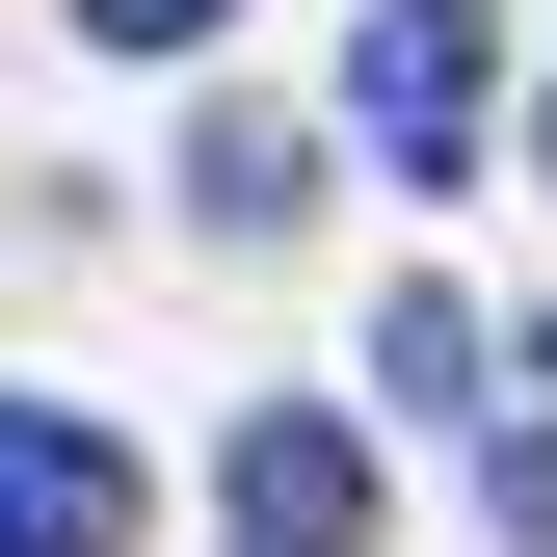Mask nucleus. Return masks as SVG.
Wrapping results in <instances>:
<instances>
[{
    "mask_svg": "<svg viewBox=\"0 0 557 557\" xmlns=\"http://www.w3.org/2000/svg\"><path fill=\"white\" fill-rule=\"evenodd\" d=\"M505 372H531V398H505V425H478V505H505V531L557 557V345H505Z\"/></svg>",
    "mask_w": 557,
    "mask_h": 557,
    "instance_id": "5",
    "label": "nucleus"
},
{
    "mask_svg": "<svg viewBox=\"0 0 557 557\" xmlns=\"http://www.w3.org/2000/svg\"><path fill=\"white\" fill-rule=\"evenodd\" d=\"M531 186H557V107H531Z\"/></svg>",
    "mask_w": 557,
    "mask_h": 557,
    "instance_id": "8",
    "label": "nucleus"
},
{
    "mask_svg": "<svg viewBox=\"0 0 557 557\" xmlns=\"http://www.w3.org/2000/svg\"><path fill=\"white\" fill-rule=\"evenodd\" d=\"M239 557H372V425H319V398H265V425L213 451Z\"/></svg>",
    "mask_w": 557,
    "mask_h": 557,
    "instance_id": "2",
    "label": "nucleus"
},
{
    "mask_svg": "<svg viewBox=\"0 0 557 557\" xmlns=\"http://www.w3.org/2000/svg\"><path fill=\"white\" fill-rule=\"evenodd\" d=\"M81 27H107V53H213L239 0H81Z\"/></svg>",
    "mask_w": 557,
    "mask_h": 557,
    "instance_id": "7",
    "label": "nucleus"
},
{
    "mask_svg": "<svg viewBox=\"0 0 557 557\" xmlns=\"http://www.w3.org/2000/svg\"><path fill=\"white\" fill-rule=\"evenodd\" d=\"M0 557H133V451L53 425V398H0Z\"/></svg>",
    "mask_w": 557,
    "mask_h": 557,
    "instance_id": "3",
    "label": "nucleus"
},
{
    "mask_svg": "<svg viewBox=\"0 0 557 557\" xmlns=\"http://www.w3.org/2000/svg\"><path fill=\"white\" fill-rule=\"evenodd\" d=\"M345 133H372L398 186H451L478 160V0H372V27H345Z\"/></svg>",
    "mask_w": 557,
    "mask_h": 557,
    "instance_id": "1",
    "label": "nucleus"
},
{
    "mask_svg": "<svg viewBox=\"0 0 557 557\" xmlns=\"http://www.w3.org/2000/svg\"><path fill=\"white\" fill-rule=\"evenodd\" d=\"M372 372H398V398H505V345H478L451 293H398V319H372Z\"/></svg>",
    "mask_w": 557,
    "mask_h": 557,
    "instance_id": "6",
    "label": "nucleus"
},
{
    "mask_svg": "<svg viewBox=\"0 0 557 557\" xmlns=\"http://www.w3.org/2000/svg\"><path fill=\"white\" fill-rule=\"evenodd\" d=\"M293 186H319V160H293L265 107H213V133H186V213H213V239H293Z\"/></svg>",
    "mask_w": 557,
    "mask_h": 557,
    "instance_id": "4",
    "label": "nucleus"
}]
</instances>
